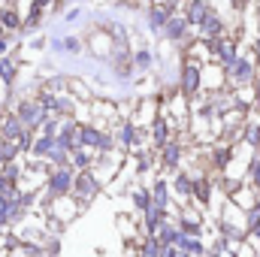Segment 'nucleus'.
I'll return each mask as SVG.
<instances>
[{
	"label": "nucleus",
	"instance_id": "11",
	"mask_svg": "<svg viewBox=\"0 0 260 257\" xmlns=\"http://www.w3.org/2000/svg\"><path fill=\"white\" fill-rule=\"evenodd\" d=\"M179 154H182V148H179V145H170V148L164 151V164H167V167H176Z\"/></svg>",
	"mask_w": 260,
	"mask_h": 257
},
{
	"label": "nucleus",
	"instance_id": "17",
	"mask_svg": "<svg viewBox=\"0 0 260 257\" xmlns=\"http://www.w3.org/2000/svg\"><path fill=\"white\" fill-rule=\"evenodd\" d=\"M257 103H260V82H257Z\"/></svg>",
	"mask_w": 260,
	"mask_h": 257
},
{
	"label": "nucleus",
	"instance_id": "16",
	"mask_svg": "<svg viewBox=\"0 0 260 257\" xmlns=\"http://www.w3.org/2000/svg\"><path fill=\"white\" fill-rule=\"evenodd\" d=\"M3 52H6V43H3V40H0V55H3Z\"/></svg>",
	"mask_w": 260,
	"mask_h": 257
},
{
	"label": "nucleus",
	"instance_id": "4",
	"mask_svg": "<svg viewBox=\"0 0 260 257\" xmlns=\"http://www.w3.org/2000/svg\"><path fill=\"white\" fill-rule=\"evenodd\" d=\"M197 85H200V70L194 64L185 67V76H182V88H185V94H194Z\"/></svg>",
	"mask_w": 260,
	"mask_h": 257
},
{
	"label": "nucleus",
	"instance_id": "9",
	"mask_svg": "<svg viewBox=\"0 0 260 257\" xmlns=\"http://www.w3.org/2000/svg\"><path fill=\"white\" fill-rule=\"evenodd\" d=\"M194 197H197V203H209V182H194Z\"/></svg>",
	"mask_w": 260,
	"mask_h": 257
},
{
	"label": "nucleus",
	"instance_id": "3",
	"mask_svg": "<svg viewBox=\"0 0 260 257\" xmlns=\"http://www.w3.org/2000/svg\"><path fill=\"white\" fill-rule=\"evenodd\" d=\"M206 18H209V3L206 0H194L191 9H188V21L191 24H203Z\"/></svg>",
	"mask_w": 260,
	"mask_h": 257
},
{
	"label": "nucleus",
	"instance_id": "18",
	"mask_svg": "<svg viewBox=\"0 0 260 257\" xmlns=\"http://www.w3.org/2000/svg\"><path fill=\"white\" fill-rule=\"evenodd\" d=\"M254 236H257V239H260V227H257V230H254Z\"/></svg>",
	"mask_w": 260,
	"mask_h": 257
},
{
	"label": "nucleus",
	"instance_id": "7",
	"mask_svg": "<svg viewBox=\"0 0 260 257\" xmlns=\"http://www.w3.org/2000/svg\"><path fill=\"white\" fill-rule=\"evenodd\" d=\"M185 24H188L185 18H170L167 21V40H179L185 34Z\"/></svg>",
	"mask_w": 260,
	"mask_h": 257
},
{
	"label": "nucleus",
	"instance_id": "14",
	"mask_svg": "<svg viewBox=\"0 0 260 257\" xmlns=\"http://www.w3.org/2000/svg\"><path fill=\"white\" fill-rule=\"evenodd\" d=\"M251 179H254V188H260V160L251 164Z\"/></svg>",
	"mask_w": 260,
	"mask_h": 257
},
{
	"label": "nucleus",
	"instance_id": "5",
	"mask_svg": "<svg viewBox=\"0 0 260 257\" xmlns=\"http://www.w3.org/2000/svg\"><path fill=\"white\" fill-rule=\"evenodd\" d=\"M233 79L236 82H251V61H245V58L236 61L233 64Z\"/></svg>",
	"mask_w": 260,
	"mask_h": 257
},
{
	"label": "nucleus",
	"instance_id": "1",
	"mask_svg": "<svg viewBox=\"0 0 260 257\" xmlns=\"http://www.w3.org/2000/svg\"><path fill=\"white\" fill-rule=\"evenodd\" d=\"M73 170H67V167H61L55 176H49V182H46V188H49V197H67L70 194V185H73Z\"/></svg>",
	"mask_w": 260,
	"mask_h": 257
},
{
	"label": "nucleus",
	"instance_id": "13",
	"mask_svg": "<svg viewBox=\"0 0 260 257\" xmlns=\"http://www.w3.org/2000/svg\"><path fill=\"white\" fill-rule=\"evenodd\" d=\"M0 21H3L6 27H18V15H15V12H3V15H0Z\"/></svg>",
	"mask_w": 260,
	"mask_h": 257
},
{
	"label": "nucleus",
	"instance_id": "2",
	"mask_svg": "<svg viewBox=\"0 0 260 257\" xmlns=\"http://www.w3.org/2000/svg\"><path fill=\"white\" fill-rule=\"evenodd\" d=\"M73 191H76V197L82 200V203H88L94 194H97V179H94V173H79L76 179H73Z\"/></svg>",
	"mask_w": 260,
	"mask_h": 257
},
{
	"label": "nucleus",
	"instance_id": "8",
	"mask_svg": "<svg viewBox=\"0 0 260 257\" xmlns=\"http://www.w3.org/2000/svg\"><path fill=\"white\" fill-rule=\"evenodd\" d=\"M218 55H221V61H227V67L236 64V46L233 43H218Z\"/></svg>",
	"mask_w": 260,
	"mask_h": 257
},
{
	"label": "nucleus",
	"instance_id": "6",
	"mask_svg": "<svg viewBox=\"0 0 260 257\" xmlns=\"http://www.w3.org/2000/svg\"><path fill=\"white\" fill-rule=\"evenodd\" d=\"M200 30H203V37H218V34H221V18H218V15H209V18L200 24Z\"/></svg>",
	"mask_w": 260,
	"mask_h": 257
},
{
	"label": "nucleus",
	"instance_id": "10",
	"mask_svg": "<svg viewBox=\"0 0 260 257\" xmlns=\"http://www.w3.org/2000/svg\"><path fill=\"white\" fill-rule=\"evenodd\" d=\"M0 79L3 82H12L15 79V64L12 61H0Z\"/></svg>",
	"mask_w": 260,
	"mask_h": 257
},
{
	"label": "nucleus",
	"instance_id": "15",
	"mask_svg": "<svg viewBox=\"0 0 260 257\" xmlns=\"http://www.w3.org/2000/svg\"><path fill=\"white\" fill-rule=\"evenodd\" d=\"M248 142L251 145H260V127H248Z\"/></svg>",
	"mask_w": 260,
	"mask_h": 257
},
{
	"label": "nucleus",
	"instance_id": "19",
	"mask_svg": "<svg viewBox=\"0 0 260 257\" xmlns=\"http://www.w3.org/2000/svg\"><path fill=\"white\" fill-rule=\"evenodd\" d=\"M257 58H260V40H257Z\"/></svg>",
	"mask_w": 260,
	"mask_h": 257
},
{
	"label": "nucleus",
	"instance_id": "12",
	"mask_svg": "<svg viewBox=\"0 0 260 257\" xmlns=\"http://www.w3.org/2000/svg\"><path fill=\"white\" fill-rule=\"evenodd\" d=\"M154 139H157V145H164L167 142V121H154Z\"/></svg>",
	"mask_w": 260,
	"mask_h": 257
},
{
	"label": "nucleus",
	"instance_id": "20",
	"mask_svg": "<svg viewBox=\"0 0 260 257\" xmlns=\"http://www.w3.org/2000/svg\"><path fill=\"white\" fill-rule=\"evenodd\" d=\"M34 257H46V251H43V254H34Z\"/></svg>",
	"mask_w": 260,
	"mask_h": 257
}]
</instances>
